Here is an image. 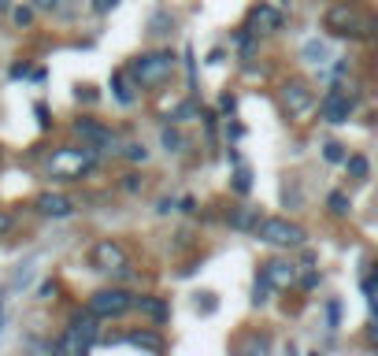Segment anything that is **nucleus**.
<instances>
[{
    "instance_id": "1",
    "label": "nucleus",
    "mask_w": 378,
    "mask_h": 356,
    "mask_svg": "<svg viewBox=\"0 0 378 356\" xmlns=\"http://www.w3.org/2000/svg\"><path fill=\"white\" fill-rule=\"evenodd\" d=\"M93 164H96V149L93 145L89 149H60V153H52L49 171H52V178L71 182V178H82Z\"/></svg>"
},
{
    "instance_id": "2",
    "label": "nucleus",
    "mask_w": 378,
    "mask_h": 356,
    "mask_svg": "<svg viewBox=\"0 0 378 356\" xmlns=\"http://www.w3.org/2000/svg\"><path fill=\"white\" fill-rule=\"evenodd\" d=\"M175 52H148V56L134 60L130 63V78L137 85H160L164 78H171V71H175Z\"/></svg>"
},
{
    "instance_id": "3",
    "label": "nucleus",
    "mask_w": 378,
    "mask_h": 356,
    "mask_svg": "<svg viewBox=\"0 0 378 356\" xmlns=\"http://www.w3.org/2000/svg\"><path fill=\"white\" fill-rule=\"evenodd\" d=\"M256 237H260L264 245H304L308 234L300 230L297 223H289V219H260Z\"/></svg>"
},
{
    "instance_id": "4",
    "label": "nucleus",
    "mask_w": 378,
    "mask_h": 356,
    "mask_svg": "<svg viewBox=\"0 0 378 356\" xmlns=\"http://www.w3.org/2000/svg\"><path fill=\"white\" fill-rule=\"evenodd\" d=\"M134 308V297L126 289H101V294L89 297V312L96 319H119Z\"/></svg>"
},
{
    "instance_id": "5",
    "label": "nucleus",
    "mask_w": 378,
    "mask_h": 356,
    "mask_svg": "<svg viewBox=\"0 0 378 356\" xmlns=\"http://www.w3.org/2000/svg\"><path fill=\"white\" fill-rule=\"evenodd\" d=\"M363 26H367V19H363L360 8L334 4L330 12H327V30H334V34H341V37H360Z\"/></svg>"
},
{
    "instance_id": "6",
    "label": "nucleus",
    "mask_w": 378,
    "mask_h": 356,
    "mask_svg": "<svg viewBox=\"0 0 378 356\" xmlns=\"http://www.w3.org/2000/svg\"><path fill=\"white\" fill-rule=\"evenodd\" d=\"M89 264L96 267V271H119V267L126 264V249H123L119 241H112V237H104V241L93 245Z\"/></svg>"
},
{
    "instance_id": "7",
    "label": "nucleus",
    "mask_w": 378,
    "mask_h": 356,
    "mask_svg": "<svg viewBox=\"0 0 378 356\" xmlns=\"http://www.w3.org/2000/svg\"><path fill=\"white\" fill-rule=\"evenodd\" d=\"M352 108H356V101H352V96H345L341 90H330V93L319 101V112H323V119H327V123H349Z\"/></svg>"
},
{
    "instance_id": "8",
    "label": "nucleus",
    "mask_w": 378,
    "mask_h": 356,
    "mask_svg": "<svg viewBox=\"0 0 378 356\" xmlns=\"http://www.w3.org/2000/svg\"><path fill=\"white\" fill-rule=\"evenodd\" d=\"M248 30L252 34H275V30H282V12L271 4H260L252 12V19H248Z\"/></svg>"
},
{
    "instance_id": "9",
    "label": "nucleus",
    "mask_w": 378,
    "mask_h": 356,
    "mask_svg": "<svg viewBox=\"0 0 378 356\" xmlns=\"http://www.w3.org/2000/svg\"><path fill=\"white\" fill-rule=\"evenodd\" d=\"M282 101L289 108V115H300V112H308L311 108V90L304 82H286L282 85Z\"/></svg>"
},
{
    "instance_id": "10",
    "label": "nucleus",
    "mask_w": 378,
    "mask_h": 356,
    "mask_svg": "<svg viewBox=\"0 0 378 356\" xmlns=\"http://www.w3.org/2000/svg\"><path fill=\"white\" fill-rule=\"evenodd\" d=\"M37 212L52 215V219H67V215L74 212V201L63 197V193H41V197H37Z\"/></svg>"
},
{
    "instance_id": "11",
    "label": "nucleus",
    "mask_w": 378,
    "mask_h": 356,
    "mask_svg": "<svg viewBox=\"0 0 378 356\" xmlns=\"http://www.w3.org/2000/svg\"><path fill=\"white\" fill-rule=\"evenodd\" d=\"M74 134L85 137V142H89L93 149H104V145L115 142L112 130H108V126H101V123H93V119H78V123H74Z\"/></svg>"
},
{
    "instance_id": "12",
    "label": "nucleus",
    "mask_w": 378,
    "mask_h": 356,
    "mask_svg": "<svg viewBox=\"0 0 378 356\" xmlns=\"http://www.w3.org/2000/svg\"><path fill=\"white\" fill-rule=\"evenodd\" d=\"M264 275L271 278V286L275 289H289L297 282V267L293 264H286V260H271V264H264Z\"/></svg>"
},
{
    "instance_id": "13",
    "label": "nucleus",
    "mask_w": 378,
    "mask_h": 356,
    "mask_svg": "<svg viewBox=\"0 0 378 356\" xmlns=\"http://www.w3.org/2000/svg\"><path fill=\"white\" fill-rule=\"evenodd\" d=\"M134 308L141 312L145 319H153V323H167L171 319V305L164 297H134Z\"/></svg>"
},
{
    "instance_id": "14",
    "label": "nucleus",
    "mask_w": 378,
    "mask_h": 356,
    "mask_svg": "<svg viewBox=\"0 0 378 356\" xmlns=\"http://www.w3.org/2000/svg\"><path fill=\"white\" fill-rule=\"evenodd\" d=\"M123 341H126V345H134V349H145V353H164V338H160L156 330H137V334H126Z\"/></svg>"
},
{
    "instance_id": "15",
    "label": "nucleus",
    "mask_w": 378,
    "mask_h": 356,
    "mask_svg": "<svg viewBox=\"0 0 378 356\" xmlns=\"http://www.w3.org/2000/svg\"><path fill=\"white\" fill-rule=\"evenodd\" d=\"M67 330H74L78 338H85L89 345H96V316H93L89 308H85V312H78V316L71 319V327H67Z\"/></svg>"
},
{
    "instance_id": "16",
    "label": "nucleus",
    "mask_w": 378,
    "mask_h": 356,
    "mask_svg": "<svg viewBox=\"0 0 378 356\" xmlns=\"http://www.w3.org/2000/svg\"><path fill=\"white\" fill-rule=\"evenodd\" d=\"M300 56H304L308 63H327L330 60V49H327V41H319V37H311V41H304V49H300Z\"/></svg>"
},
{
    "instance_id": "17",
    "label": "nucleus",
    "mask_w": 378,
    "mask_h": 356,
    "mask_svg": "<svg viewBox=\"0 0 378 356\" xmlns=\"http://www.w3.org/2000/svg\"><path fill=\"white\" fill-rule=\"evenodd\" d=\"M160 145H164L167 153H182V149H186V137H182L178 130H171V126H164V134H160Z\"/></svg>"
},
{
    "instance_id": "18",
    "label": "nucleus",
    "mask_w": 378,
    "mask_h": 356,
    "mask_svg": "<svg viewBox=\"0 0 378 356\" xmlns=\"http://www.w3.org/2000/svg\"><path fill=\"white\" fill-rule=\"evenodd\" d=\"M345 171H349L352 178H367L371 164H367V156H345Z\"/></svg>"
},
{
    "instance_id": "19",
    "label": "nucleus",
    "mask_w": 378,
    "mask_h": 356,
    "mask_svg": "<svg viewBox=\"0 0 378 356\" xmlns=\"http://www.w3.org/2000/svg\"><path fill=\"white\" fill-rule=\"evenodd\" d=\"M30 278H34V260L19 264V271H15V278H12V289H26Z\"/></svg>"
},
{
    "instance_id": "20",
    "label": "nucleus",
    "mask_w": 378,
    "mask_h": 356,
    "mask_svg": "<svg viewBox=\"0 0 378 356\" xmlns=\"http://www.w3.org/2000/svg\"><path fill=\"white\" fill-rule=\"evenodd\" d=\"M271 289H275V286H271V278H267V275L260 271V275H256V286H252V300H256V305H264Z\"/></svg>"
},
{
    "instance_id": "21",
    "label": "nucleus",
    "mask_w": 378,
    "mask_h": 356,
    "mask_svg": "<svg viewBox=\"0 0 378 356\" xmlns=\"http://www.w3.org/2000/svg\"><path fill=\"white\" fill-rule=\"evenodd\" d=\"M230 226H237V230H248V226H252V230H256V226H260V215H256V212H237L230 219Z\"/></svg>"
},
{
    "instance_id": "22",
    "label": "nucleus",
    "mask_w": 378,
    "mask_h": 356,
    "mask_svg": "<svg viewBox=\"0 0 378 356\" xmlns=\"http://www.w3.org/2000/svg\"><path fill=\"white\" fill-rule=\"evenodd\" d=\"M327 204H330V212H334V215H349V208H352L345 193H330V197H327Z\"/></svg>"
},
{
    "instance_id": "23",
    "label": "nucleus",
    "mask_w": 378,
    "mask_h": 356,
    "mask_svg": "<svg viewBox=\"0 0 378 356\" xmlns=\"http://www.w3.org/2000/svg\"><path fill=\"white\" fill-rule=\"evenodd\" d=\"M148 26H153V34H171L175 19H171L167 12H156V15H153V23H148Z\"/></svg>"
},
{
    "instance_id": "24",
    "label": "nucleus",
    "mask_w": 378,
    "mask_h": 356,
    "mask_svg": "<svg viewBox=\"0 0 378 356\" xmlns=\"http://www.w3.org/2000/svg\"><path fill=\"white\" fill-rule=\"evenodd\" d=\"M115 96H119V104H134V90L123 82V74H115Z\"/></svg>"
},
{
    "instance_id": "25",
    "label": "nucleus",
    "mask_w": 378,
    "mask_h": 356,
    "mask_svg": "<svg viewBox=\"0 0 378 356\" xmlns=\"http://www.w3.org/2000/svg\"><path fill=\"white\" fill-rule=\"evenodd\" d=\"M234 189H237V193H248V189H252V175H248L241 164H237V175H234Z\"/></svg>"
},
{
    "instance_id": "26",
    "label": "nucleus",
    "mask_w": 378,
    "mask_h": 356,
    "mask_svg": "<svg viewBox=\"0 0 378 356\" xmlns=\"http://www.w3.org/2000/svg\"><path fill=\"white\" fill-rule=\"evenodd\" d=\"M323 156H327V164H345V145L330 142L327 149H323Z\"/></svg>"
},
{
    "instance_id": "27",
    "label": "nucleus",
    "mask_w": 378,
    "mask_h": 356,
    "mask_svg": "<svg viewBox=\"0 0 378 356\" xmlns=\"http://www.w3.org/2000/svg\"><path fill=\"white\" fill-rule=\"evenodd\" d=\"M126 160H134V164H145V160H148V149H145L141 142L126 145Z\"/></svg>"
},
{
    "instance_id": "28",
    "label": "nucleus",
    "mask_w": 378,
    "mask_h": 356,
    "mask_svg": "<svg viewBox=\"0 0 378 356\" xmlns=\"http://www.w3.org/2000/svg\"><path fill=\"white\" fill-rule=\"evenodd\" d=\"M338 323H341V300H330L327 305V327L338 330Z\"/></svg>"
},
{
    "instance_id": "29",
    "label": "nucleus",
    "mask_w": 378,
    "mask_h": 356,
    "mask_svg": "<svg viewBox=\"0 0 378 356\" xmlns=\"http://www.w3.org/2000/svg\"><path fill=\"white\" fill-rule=\"evenodd\" d=\"M12 15H15V23H19V26H30V19H34V12H30V8H15Z\"/></svg>"
},
{
    "instance_id": "30",
    "label": "nucleus",
    "mask_w": 378,
    "mask_h": 356,
    "mask_svg": "<svg viewBox=\"0 0 378 356\" xmlns=\"http://www.w3.org/2000/svg\"><path fill=\"white\" fill-rule=\"evenodd\" d=\"M34 115H37V123L45 126V130L52 126V119H49V108H45V104H34Z\"/></svg>"
},
{
    "instance_id": "31",
    "label": "nucleus",
    "mask_w": 378,
    "mask_h": 356,
    "mask_svg": "<svg viewBox=\"0 0 378 356\" xmlns=\"http://www.w3.org/2000/svg\"><path fill=\"white\" fill-rule=\"evenodd\" d=\"M189 115H197V104H182L178 112H175V119H178V123H186Z\"/></svg>"
},
{
    "instance_id": "32",
    "label": "nucleus",
    "mask_w": 378,
    "mask_h": 356,
    "mask_svg": "<svg viewBox=\"0 0 378 356\" xmlns=\"http://www.w3.org/2000/svg\"><path fill=\"white\" fill-rule=\"evenodd\" d=\"M52 294H56V282H41V289H37V297H41V300H49Z\"/></svg>"
},
{
    "instance_id": "33",
    "label": "nucleus",
    "mask_w": 378,
    "mask_h": 356,
    "mask_svg": "<svg viewBox=\"0 0 378 356\" xmlns=\"http://www.w3.org/2000/svg\"><path fill=\"white\" fill-rule=\"evenodd\" d=\"M300 286H304V289H316V286H319V275H316V271H308L304 278H300Z\"/></svg>"
},
{
    "instance_id": "34",
    "label": "nucleus",
    "mask_w": 378,
    "mask_h": 356,
    "mask_svg": "<svg viewBox=\"0 0 378 356\" xmlns=\"http://www.w3.org/2000/svg\"><path fill=\"white\" fill-rule=\"evenodd\" d=\"M37 12H52V8H60V0H34Z\"/></svg>"
},
{
    "instance_id": "35",
    "label": "nucleus",
    "mask_w": 378,
    "mask_h": 356,
    "mask_svg": "<svg viewBox=\"0 0 378 356\" xmlns=\"http://www.w3.org/2000/svg\"><path fill=\"white\" fill-rule=\"evenodd\" d=\"M204 300H197V308H204V312H215V297L212 294H200Z\"/></svg>"
},
{
    "instance_id": "36",
    "label": "nucleus",
    "mask_w": 378,
    "mask_h": 356,
    "mask_svg": "<svg viewBox=\"0 0 378 356\" xmlns=\"http://www.w3.org/2000/svg\"><path fill=\"white\" fill-rule=\"evenodd\" d=\"M8 230H12V215H8V212H0V237H4Z\"/></svg>"
},
{
    "instance_id": "37",
    "label": "nucleus",
    "mask_w": 378,
    "mask_h": 356,
    "mask_svg": "<svg viewBox=\"0 0 378 356\" xmlns=\"http://www.w3.org/2000/svg\"><path fill=\"white\" fill-rule=\"evenodd\" d=\"M112 8H115V0H96V12H101V15H108Z\"/></svg>"
},
{
    "instance_id": "38",
    "label": "nucleus",
    "mask_w": 378,
    "mask_h": 356,
    "mask_svg": "<svg viewBox=\"0 0 378 356\" xmlns=\"http://www.w3.org/2000/svg\"><path fill=\"white\" fill-rule=\"evenodd\" d=\"M123 186H126V189H130V193H134L137 186H141V178H137V175H126V182H123Z\"/></svg>"
},
{
    "instance_id": "39",
    "label": "nucleus",
    "mask_w": 378,
    "mask_h": 356,
    "mask_svg": "<svg viewBox=\"0 0 378 356\" xmlns=\"http://www.w3.org/2000/svg\"><path fill=\"white\" fill-rule=\"evenodd\" d=\"M219 108H223L226 115H230V112H234V96H223V101H219Z\"/></svg>"
},
{
    "instance_id": "40",
    "label": "nucleus",
    "mask_w": 378,
    "mask_h": 356,
    "mask_svg": "<svg viewBox=\"0 0 378 356\" xmlns=\"http://www.w3.org/2000/svg\"><path fill=\"white\" fill-rule=\"evenodd\" d=\"M171 208H175V201H160V204H156V212H160V215H167Z\"/></svg>"
},
{
    "instance_id": "41",
    "label": "nucleus",
    "mask_w": 378,
    "mask_h": 356,
    "mask_svg": "<svg viewBox=\"0 0 378 356\" xmlns=\"http://www.w3.org/2000/svg\"><path fill=\"white\" fill-rule=\"evenodd\" d=\"M4 327H8V316H4V297H0V334H4Z\"/></svg>"
},
{
    "instance_id": "42",
    "label": "nucleus",
    "mask_w": 378,
    "mask_h": 356,
    "mask_svg": "<svg viewBox=\"0 0 378 356\" xmlns=\"http://www.w3.org/2000/svg\"><path fill=\"white\" fill-rule=\"evenodd\" d=\"M371 312H375V319H378V294L371 297Z\"/></svg>"
},
{
    "instance_id": "43",
    "label": "nucleus",
    "mask_w": 378,
    "mask_h": 356,
    "mask_svg": "<svg viewBox=\"0 0 378 356\" xmlns=\"http://www.w3.org/2000/svg\"><path fill=\"white\" fill-rule=\"evenodd\" d=\"M371 341L378 345V323H375V327H371Z\"/></svg>"
},
{
    "instance_id": "44",
    "label": "nucleus",
    "mask_w": 378,
    "mask_h": 356,
    "mask_svg": "<svg viewBox=\"0 0 378 356\" xmlns=\"http://www.w3.org/2000/svg\"><path fill=\"white\" fill-rule=\"evenodd\" d=\"M8 8H12V0H0V12H8Z\"/></svg>"
}]
</instances>
